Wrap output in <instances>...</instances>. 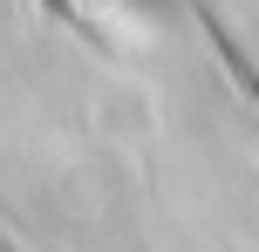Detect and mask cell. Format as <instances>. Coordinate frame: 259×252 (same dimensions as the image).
<instances>
[{"label": "cell", "mask_w": 259, "mask_h": 252, "mask_svg": "<svg viewBox=\"0 0 259 252\" xmlns=\"http://www.w3.org/2000/svg\"><path fill=\"white\" fill-rule=\"evenodd\" d=\"M198 27H205V48L219 55V68H225V75H232L239 103H246L252 116H259V68H252V55H246V48H239V41H232V27H225L219 14L205 7V0H198Z\"/></svg>", "instance_id": "obj_1"}]
</instances>
